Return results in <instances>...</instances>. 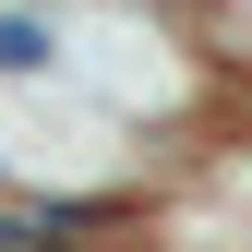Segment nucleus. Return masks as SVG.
Instances as JSON below:
<instances>
[{
    "mask_svg": "<svg viewBox=\"0 0 252 252\" xmlns=\"http://www.w3.org/2000/svg\"><path fill=\"white\" fill-rule=\"evenodd\" d=\"M48 60V24H24V12H0V72H36Z\"/></svg>",
    "mask_w": 252,
    "mask_h": 252,
    "instance_id": "obj_1",
    "label": "nucleus"
}]
</instances>
